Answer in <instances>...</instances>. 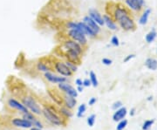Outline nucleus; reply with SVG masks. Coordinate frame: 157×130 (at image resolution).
I'll use <instances>...</instances> for the list:
<instances>
[{
	"label": "nucleus",
	"instance_id": "26",
	"mask_svg": "<svg viewBox=\"0 0 157 130\" xmlns=\"http://www.w3.org/2000/svg\"><path fill=\"white\" fill-rule=\"evenodd\" d=\"M86 111V104H81L79 108H78V112H77V117L78 118H81L84 115V114Z\"/></svg>",
	"mask_w": 157,
	"mask_h": 130
},
{
	"label": "nucleus",
	"instance_id": "1",
	"mask_svg": "<svg viewBox=\"0 0 157 130\" xmlns=\"http://www.w3.org/2000/svg\"><path fill=\"white\" fill-rule=\"evenodd\" d=\"M22 104L27 108V109L31 110L35 114H42V110L40 107L38 105L36 100L31 96H25L22 99Z\"/></svg>",
	"mask_w": 157,
	"mask_h": 130
},
{
	"label": "nucleus",
	"instance_id": "9",
	"mask_svg": "<svg viewBox=\"0 0 157 130\" xmlns=\"http://www.w3.org/2000/svg\"><path fill=\"white\" fill-rule=\"evenodd\" d=\"M127 7L135 11H140L145 4V0H125Z\"/></svg>",
	"mask_w": 157,
	"mask_h": 130
},
{
	"label": "nucleus",
	"instance_id": "2",
	"mask_svg": "<svg viewBox=\"0 0 157 130\" xmlns=\"http://www.w3.org/2000/svg\"><path fill=\"white\" fill-rule=\"evenodd\" d=\"M67 36L69 39L78 42L80 46H86L87 44V39L86 36L82 33L81 31L78 30H69L67 31Z\"/></svg>",
	"mask_w": 157,
	"mask_h": 130
},
{
	"label": "nucleus",
	"instance_id": "19",
	"mask_svg": "<svg viewBox=\"0 0 157 130\" xmlns=\"http://www.w3.org/2000/svg\"><path fill=\"white\" fill-rule=\"evenodd\" d=\"M64 103L65 105V107L69 109H73V108L75 107L77 101H76V99L73 97V96H70V95H65L64 97Z\"/></svg>",
	"mask_w": 157,
	"mask_h": 130
},
{
	"label": "nucleus",
	"instance_id": "6",
	"mask_svg": "<svg viewBox=\"0 0 157 130\" xmlns=\"http://www.w3.org/2000/svg\"><path fill=\"white\" fill-rule=\"evenodd\" d=\"M64 47L66 50H72L76 52L78 54L81 55V53L83 52V49H82V46H80L78 42L74 41V40H66L64 42Z\"/></svg>",
	"mask_w": 157,
	"mask_h": 130
},
{
	"label": "nucleus",
	"instance_id": "27",
	"mask_svg": "<svg viewBox=\"0 0 157 130\" xmlns=\"http://www.w3.org/2000/svg\"><path fill=\"white\" fill-rule=\"evenodd\" d=\"M65 64L67 66V67H68L70 70L72 71L73 72H77V70H78V66H77V64L73 63L72 61L67 60V61L65 62Z\"/></svg>",
	"mask_w": 157,
	"mask_h": 130
},
{
	"label": "nucleus",
	"instance_id": "16",
	"mask_svg": "<svg viewBox=\"0 0 157 130\" xmlns=\"http://www.w3.org/2000/svg\"><path fill=\"white\" fill-rule=\"evenodd\" d=\"M103 20H104V24L106 25V27L111 31L117 30V25L115 22V20L112 19V17H110L107 14L103 15Z\"/></svg>",
	"mask_w": 157,
	"mask_h": 130
},
{
	"label": "nucleus",
	"instance_id": "41",
	"mask_svg": "<svg viewBox=\"0 0 157 130\" xmlns=\"http://www.w3.org/2000/svg\"><path fill=\"white\" fill-rule=\"evenodd\" d=\"M76 90L78 91V93H82L84 91V87L80 86V87H77V89Z\"/></svg>",
	"mask_w": 157,
	"mask_h": 130
},
{
	"label": "nucleus",
	"instance_id": "23",
	"mask_svg": "<svg viewBox=\"0 0 157 130\" xmlns=\"http://www.w3.org/2000/svg\"><path fill=\"white\" fill-rule=\"evenodd\" d=\"M89 80L91 81V84H92L93 87H98V85H99V81H98V79H97L96 74L94 73L93 71H91V72H89Z\"/></svg>",
	"mask_w": 157,
	"mask_h": 130
},
{
	"label": "nucleus",
	"instance_id": "38",
	"mask_svg": "<svg viewBox=\"0 0 157 130\" xmlns=\"http://www.w3.org/2000/svg\"><path fill=\"white\" fill-rule=\"evenodd\" d=\"M135 57V54H129V55H127V56L126 57L123 61H124L125 63L126 62H128L129 60H131L132 59H134Z\"/></svg>",
	"mask_w": 157,
	"mask_h": 130
},
{
	"label": "nucleus",
	"instance_id": "42",
	"mask_svg": "<svg viewBox=\"0 0 157 130\" xmlns=\"http://www.w3.org/2000/svg\"><path fill=\"white\" fill-rule=\"evenodd\" d=\"M135 114V108H132L130 111V115L131 116H134Z\"/></svg>",
	"mask_w": 157,
	"mask_h": 130
},
{
	"label": "nucleus",
	"instance_id": "11",
	"mask_svg": "<svg viewBox=\"0 0 157 130\" xmlns=\"http://www.w3.org/2000/svg\"><path fill=\"white\" fill-rule=\"evenodd\" d=\"M45 78L52 84H59V83H61V82H66V80H67L65 77L55 75L51 72H45Z\"/></svg>",
	"mask_w": 157,
	"mask_h": 130
},
{
	"label": "nucleus",
	"instance_id": "4",
	"mask_svg": "<svg viewBox=\"0 0 157 130\" xmlns=\"http://www.w3.org/2000/svg\"><path fill=\"white\" fill-rule=\"evenodd\" d=\"M42 114L45 117V119L48 120V121H50L53 125H56V126L62 125V120H61V119L55 113H53L50 108H45L42 110Z\"/></svg>",
	"mask_w": 157,
	"mask_h": 130
},
{
	"label": "nucleus",
	"instance_id": "10",
	"mask_svg": "<svg viewBox=\"0 0 157 130\" xmlns=\"http://www.w3.org/2000/svg\"><path fill=\"white\" fill-rule=\"evenodd\" d=\"M88 16L94 21H95L100 27L103 26L105 25L104 20H103V16L96 9H90L89 11H88Z\"/></svg>",
	"mask_w": 157,
	"mask_h": 130
},
{
	"label": "nucleus",
	"instance_id": "30",
	"mask_svg": "<svg viewBox=\"0 0 157 130\" xmlns=\"http://www.w3.org/2000/svg\"><path fill=\"white\" fill-rule=\"evenodd\" d=\"M127 125V120H120L119 124L116 127V130H123L126 128V126Z\"/></svg>",
	"mask_w": 157,
	"mask_h": 130
},
{
	"label": "nucleus",
	"instance_id": "28",
	"mask_svg": "<svg viewBox=\"0 0 157 130\" xmlns=\"http://www.w3.org/2000/svg\"><path fill=\"white\" fill-rule=\"evenodd\" d=\"M60 114L64 115L65 117H66V118H70V117H72L73 116V113L70 111L69 108H67L66 107L65 108H61V109H60Z\"/></svg>",
	"mask_w": 157,
	"mask_h": 130
},
{
	"label": "nucleus",
	"instance_id": "35",
	"mask_svg": "<svg viewBox=\"0 0 157 130\" xmlns=\"http://www.w3.org/2000/svg\"><path fill=\"white\" fill-rule=\"evenodd\" d=\"M101 62H102V64L105 65V66H110V65H112L113 60L108 59V58H103V59L101 60Z\"/></svg>",
	"mask_w": 157,
	"mask_h": 130
},
{
	"label": "nucleus",
	"instance_id": "20",
	"mask_svg": "<svg viewBox=\"0 0 157 130\" xmlns=\"http://www.w3.org/2000/svg\"><path fill=\"white\" fill-rule=\"evenodd\" d=\"M145 66L149 70H156L157 69V60L154 58H148L145 61Z\"/></svg>",
	"mask_w": 157,
	"mask_h": 130
},
{
	"label": "nucleus",
	"instance_id": "24",
	"mask_svg": "<svg viewBox=\"0 0 157 130\" xmlns=\"http://www.w3.org/2000/svg\"><path fill=\"white\" fill-rule=\"evenodd\" d=\"M48 93H49V95L52 97V100H54V101H55L57 104H59V105H61V104H62V102H63L62 99H61V98H60V96H59V95H58L56 93H55V91H54V92L48 91Z\"/></svg>",
	"mask_w": 157,
	"mask_h": 130
},
{
	"label": "nucleus",
	"instance_id": "37",
	"mask_svg": "<svg viewBox=\"0 0 157 130\" xmlns=\"http://www.w3.org/2000/svg\"><path fill=\"white\" fill-rule=\"evenodd\" d=\"M90 86H92L90 80H89V79H85V80H83V87H90Z\"/></svg>",
	"mask_w": 157,
	"mask_h": 130
},
{
	"label": "nucleus",
	"instance_id": "33",
	"mask_svg": "<svg viewBox=\"0 0 157 130\" xmlns=\"http://www.w3.org/2000/svg\"><path fill=\"white\" fill-rule=\"evenodd\" d=\"M110 43L114 46H120V40L117 36H113L112 39L110 40Z\"/></svg>",
	"mask_w": 157,
	"mask_h": 130
},
{
	"label": "nucleus",
	"instance_id": "8",
	"mask_svg": "<svg viewBox=\"0 0 157 130\" xmlns=\"http://www.w3.org/2000/svg\"><path fill=\"white\" fill-rule=\"evenodd\" d=\"M83 21L84 23L91 29V31L94 32V34H96V35H98L100 32V31H101V29H100V26L95 22V21H94V20L92 19L88 15L87 16H85L83 18Z\"/></svg>",
	"mask_w": 157,
	"mask_h": 130
},
{
	"label": "nucleus",
	"instance_id": "17",
	"mask_svg": "<svg viewBox=\"0 0 157 130\" xmlns=\"http://www.w3.org/2000/svg\"><path fill=\"white\" fill-rule=\"evenodd\" d=\"M126 114H127L126 108L121 107V108L117 109L116 112L114 114V115H113V120H114V121H120V120H123L126 117Z\"/></svg>",
	"mask_w": 157,
	"mask_h": 130
},
{
	"label": "nucleus",
	"instance_id": "36",
	"mask_svg": "<svg viewBox=\"0 0 157 130\" xmlns=\"http://www.w3.org/2000/svg\"><path fill=\"white\" fill-rule=\"evenodd\" d=\"M32 125H34V126H36L38 129H43V125H42V123L39 121V120H38L37 119L36 120H34L32 122Z\"/></svg>",
	"mask_w": 157,
	"mask_h": 130
},
{
	"label": "nucleus",
	"instance_id": "44",
	"mask_svg": "<svg viewBox=\"0 0 157 130\" xmlns=\"http://www.w3.org/2000/svg\"><path fill=\"white\" fill-rule=\"evenodd\" d=\"M153 100V97H151V96L147 98V100Z\"/></svg>",
	"mask_w": 157,
	"mask_h": 130
},
{
	"label": "nucleus",
	"instance_id": "29",
	"mask_svg": "<svg viewBox=\"0 0 157 130\" xmlns=\"http://www.w3.org/2000/svg\"><path fill=\"white\" fill-rule=\"evenodd\" d=\"M155 122V120H146L143 125H142V130H149L151 129V127L153 126Z\"/></svg>",
	"mask_w": 157,
	"mask_h": 130
},
{
	"label": "nucleus",
	"instance_id": "22",
	"mask_svg": "<svg viewBox=\"0 0 157 130\" xmlns=\"http://www.w3.org/2000/svg\"><path fill=\"white\" fill-rule=\"evenodd\" d=\"M156 36H157L156 31L155 30V29H153L152 31H149V32L147 34L146 37H145V40H146L147 43L150 44V43L154 42L155 40L156 39Z\"/></svg>",
	"mask_w": 157,
	"mask_h": 130
},
{
	"label": "nucleus",
	"instance_id": "39",
	"mask_svg": "<svg viewBox=\"0 0 157 130\" xmlns=\"http://www.w3.org/2000/svg\"><path fill=\"white\" fill-rule=\"evenodd\" d=\"M96 101H97V99L95 97H92L90 100H88V105L89 106H93V105H94L96 103Z\"/></svg>",
	"mask_w": 157,
	"mask_h": 130
},
{
	"label": "nucleus",
	"instance_id": "7",
	"mask_svg": "<svg viewBox=\"0 0 157 130\" xmlns=\"http://www.w3.org/2000/svg\"><path fill=\"white\" fill-rule=\"evenodd\" d=\"M59 88L64 93H65L67 95L73 96L74 98H76L78 96V91L76 90L73 87H72L70 84H68L67 82H61L58 84Z\"/></svg>",
	"mask_w": 157,
	"mask_h": 130
},
{
	"label": "nucleus",
	"instance_id": "40",
	"mask_svg": "<svg viewBox=\"0 0 157 130\" xmlns=\"http://www.w3.org/2000/svg\"><path fill=\"white\" fill-rule=\"evenodd\" d=\"M75 84L77 85V87H80V86L83 87V80L81 79H77L75 80Z\"/></svg>",
	"mask_w": 157,
	"mask_h": 130
},
{
	"label": "nucleus",
	"instance_id": "5",
	"mask_svg": "<svg viewBox=\"0 0 157 130\" xmlns=\"http://www.w3.org/2000/svg\"><path fill=\"white\" fill-rule=\"evenodd\" d=\"M54 69L58 73H60L61 76L64 77H70L73 75V72L70 70L67 66L65 64V62L62 61H57L54 63Z\"/></svg>",
	"mask_w": 157,
	"mask_h": 130
},
{
	"label": "nucleus",
	"instance_id": "12",
	"mask_svg": "<svg viewBox=\"0 0 157 130\" xmlns=\"http://www.w3.org/2000/svg\"><path fill=\"white\" fill-rule=\"evenodd\" d=\"M127 14H130L129 11L126 10V8L121 6V5H117L115 7V10H114V13H113V16H114V19L115 21H119L122 17H124L125 15Z\"/></svg>",
	"mask_w": 157,
	"mask_h": 130
},
{
	"label": "nucleus",
	"instance_id": "21",
	"mask_svg": "<svg viewBox=\"0 0 157 130\" xmlns=\"http://www.w3.org/2000/svg\"><path fill=\"white\" fill-rule=\"evenodd\" d=\"M151 13V9H147L141 16L140 19H139V24L141 25H145L147 23V20H148V17Z\"/></svg>",
	"mask_w": 157,
	"mask_h": 130
},
{
	"label": "nucleus",
	"instance_id": "18",
	"mask_svg": "<svg viewBox=\"0 0 157 130\" xmlns=\"http://www.w3.org/2000/svg\"><path fill=\"white\" fill-rule=\"evenodd\" d=\"M79 23V25H80V31H81V32L84 33L86 36H89L90 38H95L97 35L96 34H94V32L91 31V29L84 23L83 21H81V22H78Z\"/></svg>",
	"mask_w": 157,
	"mask_h": 130
},
{
	"label": "nucleus",
	"instance_id": "3",
	"mask_svg": "<svg viewBox=\"0 0 157 130\" xmlns=\"http://www.w3.org/2000/svg\"><path fill=\"white\" fill-rule=\"evenodd\" d=\"M119 25L121 26V28H122L124 31H133L135 28V23L134 19L131 18L130 14L125 15L124 17H122L121 19L118 21Z\"/></svg>",
	"mask_w": 157,
	"mask_h": 130
},
{
	"label": "nucleus",
	"instance_id": "25",
	"mask_svg": "<svg viewBox=\"0 0 157 130\" xmlns=\"http://www.w3.org/2000/svg\"><path fill=\"white\" fill-rule=\"evenodd\" d=\"M37 69L39 72H50L49 67L43 62H39L37 64Z\"/></svg>",
	"mask_w": 157,
	"mask_h": 130
},
{
	"label": "nucleus",
	"instance_id": "15",
	"mask_svg": "<svg viewBox=\"0 0 157 130\" xmlns=\"http://www.w3.org/2000/svg\"><path fill=\"white\" fill-rule=\"evenodd\" d=\"M65 56L67 58V60L72 61L75 64H79L80 62V55L78 54L76 52L72 50H66L65 52Z\"/></svg>",
	"mask_w": 157,
	"mask_h": 130
},
{
	"label": "nucleus",
	"instance_id": "43",
	"mask_svg": "<svg viewBox=\"0 0 157 130\" xmlns=\"http://www.w3.org/2000/svg\"><path fill=\"white\" fill-rule=\"evenodd\" d=\"M31 130H42L40 129H38V128H32Z\"/></svg>",
	"mask_w": 157,
	"mask_h": 130
},
{
	"label": "nucleus",
	"instance_id": "45",
	"mask_svg": "<svg viewBox=\"0 0 157 130\" xmlns=\"http://www.w3.org/2000/svg\"><path fill=\"white\" fill-rule=\"evenodd\" d=\"M156 52H157V51H156Z\"/></svg>",
	"mask_w": 157,
	"mask_h": 130
},
{
	"label": "nucleus",
	"instance_id": "13",
	"mask_svg": "<svg viewBox=\"0 0 157 130\" xmlns=\"http://www.w3.org/2000/svg\"><path fill=\"white\" fill-rule=\"evenodd\" d=\"M12 124L15 127L18 128H23V129H30L32 127V123L30 120L19 119V118H15L12 120Z\"/></svg>",
	"mask_w": 157,
	"mask_h": 130
},
{
	"label": "nucleus",
	"instance_id": "14",
	"mask_svg": "<svg viewBox=\"0 0 157 130\" xmlns=\"http://www.w3.org/2000/svg\"><path fill=\"white\" fill-rule=\"evenodd\" d=\"M8 104H9V106H10V108H15V109L19 110V112H22V113H24V114L29 112L28 109H27V108H25L22 103L19 102L18 100H14V99H10V100H8Z\"/></svg>",
	"mask_w": 157,
	"mask_h": 130
},
{
	"label": "nucleus",
	"instance_id": "31",
	"mask_svg": "<svg viewBox=\"0 0 157 130\" xmlns=\"http://www.w3.org/2000/svg\"><path fill=\"white\" fill-rule=\"evenodd\" d=\"M95 119H96V115L95 114H91L88 118H87V124L89 127H93L94 125V122H95Z\"/></svg>",
	"mask_w": 157,
	"mask_h": 130
},
{
	"label": "nucleus",
	"instance_id": "34",
	"mask_svg": "<svg viewBox=\"0 0 157 130\" xmlns=\"http://www.w3.org/2000/svg\"><path fill=\"white\" fill-rule=\"evenodd\" d=\"M122 102L121 101H120V100H118V101H115V103L112 105V109H114V110H117V109H119V108H121V107H122Z\"/></svg>",
	"mask_w": 157,
	"mask_h": 130
},
{
	"label": "nucleus",
	"instance_id": "32",
	"mask_svg": "<svg viewBox=\"0 0 157 130\" xmlns=\"http://www.w3.org/2000/svg\"><path fill=\"white\" fill-rule=\"evenodd\" d=\"M24 119L25 120H30L31 122H32L34 120H36V118L34 117V115L31 114V113H25V114H24Z\"/></svg>",
	"mask_w": 157,
	"mask_h": 130
}]
</instances>
